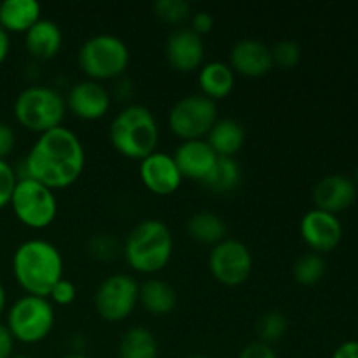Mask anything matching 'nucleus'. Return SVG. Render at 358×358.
Here are the masks:
<instances>
[{
	"label": "nucleus",
	"mask_w": 358,
	"mask_h": 358,
	"mask_svg": "<svg viewBox=\"0 0 358 358\" xmlns=\"http://www.w3.org/2000/svg\"><path fill=\"white\" fill-rule=\"evenodd\" d=\"M86 166V150L79 136L66 126L38 135L23 159V173L52 191L76 184Z\"/></svg>",
	"instance_id": "obj_1"
},
{
	"label": "nucleus",
	"mask_w": 358,
	"mask_h": 358,
	"mask_svg": "<svg viewBox=\"0 0 358 358\" xmlns=\"http://www.w3.org/2000/svg\"><path fill=\"white\" fill-rule=\"evenodd\" d=\"M10 268L24 292L49 297L52 287L63 278V255L51 241L31 238L17 245Z\"/></svg>",
	"instance_id": "obj_2"
},
{
	"label": "nucleus",
	"mask_w": 358,
	"mask_h": 358,
	"mask_svg": "<svg viewBox=\"0 0 358 358\" xmlns=\"http://www.w3.org/2000/svg\"><path fill=\"white\" fill-rule=\"evenodd\" d=\"M122 255L133 271L156 275L163 271L173 255V234L161 219H145L136 224L122 241Z\"/></svg>",
	"instance_id": "obj_3"
},
{
	"label": "nucleus",
	"mask_w": 358,
	"mask_h": 358,
	"mask_svg": "<svg viewBox=\"0 0 358 358\" xmlns=\"http://www.w3.org/2000/svg\"><path fill=\"white\" fill-rule=\"evenodd\" d=\"M108 140L121 156L142 161L152 154L159 140V124L149 107L129 103L112 117Z\"/></svg>",
	"instance_id": "obj_4"
},
{
	"label": "nucleus",
	"mask_w": 358,
	"mask_h": 358,
	"mask_svg": "<svg viewBox=\"0 0 358 358\" xmlns=\"http://www.w3.org/2000/svg\"><path fill=\"white\" fill-rule=\"evenodd\" d=\"M129 48L114 34H96L86 38L77 51V65L86 79L115 80L124 76L129 65Z\"/></svg>",
	"instance_id": "obj_5"
},
{
	"label": "nucleus",
	"mask_w": 358,
	"mask_h": 358,
	"mask_svg": "<svg viewBox=\"0 0 358 358\" xmlns=\"http://www.w3.org/2000/svg\"><path fill=\"white\" fill-rule=\"evenodd\" d=\"M66 115L65 96L56 87L30 84L14 100V117L23 128L42 133L63 126Z\"/></svg>",
	"instance_id": "obj_6"
},
{
	"label": "nucleus",
	"mask_w": 358,
	"mask_h": 358,
	"mask_svg": "<svg viewBox=\"0 0 358 358\" xmlns=\"http://www.w3.org/2000/svg\"><path fill=\"white\" fill-rule=\"evenodd\" d=\"M56 324L55 304L48 297L24 296L17 297L7 310L6 325L14 341L24 345H37L52 332Z\"/></svg>",
	"instance_id": "obj_7"
},
{
	"label": "nucleus",
	"mask_w": 358,
	"mask_h": 358,
	"mask_svg": "<svg viewBox=\"0 0 358 358\" xmlns=\"http://www.w3.org/2000/svg\"><path fill=\"white\" fill-rule=\"evenodd\" d=\"M9 205L16 219L30 229H45L58 215L55 191L30 177L17 178Z\"/></svg>",
	"instance_id": "obj_8"
},
{
	"label": "nucleus",
	"mask_w": 358,
	"mask_h": 358,
	"mask_svg": "<svg viewBox=\"0 0 358 358\" xmlns=\"http://www.w3.org/2000/svg\"><path fill=\"white\" fill-rule=\"evenodd\" d=\"M217 119V101L210 100L201 93L182 96L168 112V126L180 140L206 138Z\"/></svg>",
	"instance_id": "obj_9"
},
{
	"label": "nucleus",
	"mask_w": 358,
	"mask_h": 358,
	"mask_svg": "<svg viewBox=\"0 0 358 358\" xmlns=\"http://www.w3.org/2000/svg\"><path fill=\"white\" fill-rule=\"evenodd\" d=\"M140 283L128 273H114L98 283L93 296L94 310L105 322L126 320L138 304Z\"/></svg>",
	"instance_id": "obj_10"
},
{
	"label": "nucleus",
	"mask_w": 358,
	"mask_h": 358,
	"mask_svg": "<svg viewBox=\"0 0 358 358\" xmlns=\"http://www.w3.org/2000/svg\"><path fill=\"white\" fill-rule=\"evenodd\" d=\"M208 269L220 285H243L252 275L254 257L247 243L238 238H224L210 250Z\"/></svg>",
	"instance_id": "obj_11"
},
{
	"label": "nucleus",
	"mask_w": 358,
	"mask_h": 358,
	"mask_svg": "<svg viewBox=\"0 0 358 358\" xmlns=\"http://www.w3.org/2000/svg\"><path fill=\"white\" fill-rule=\"evenodd\" d=\"M66 110L83 121H98L110 110L112 93L103 83L91 79L77 80L65 96Z\"/></svg>",
	"instance_id": "obj_12"
},
{
	"label": "nucleus",
	"mask_w": 358,
	"mask_h": 358,
	"mask_svg": "<svg viewBox=\"0 0 358 358\" xmlns=\"http://www.w3.org/2000/svg\"><path fill=\"white\" fill-rule=\"evenodd\" d=\"M299 233L304 243L317 254L331 252L341 243L343 224L338 215L313 208L301 219Z\"/></svg>",
	"instance_id": "obj_13"
},
{
	"label": "nucleus",
	"mask_w": 358,
	"mask_h": 358,
	"mask_svg": "<svg viewBox=\"0 0 358 358\" xmlns=\"http://www.w3.org/2000/svg\"><path fill=\"white\" fill-rule=\"evenodd\" d=\"M138 177L147 191L157 196L173 194L184 180L173 156L163 150H154L140 161Z\"/></svg>",
	"instance_id": "obj_14"
},
{
	"label": "nucleus",
	"mask_w": 358,
	"mask_h": 358,
	"mask_svg": "<svg viewBox=\"0 0 358 358\" xmlns=\"http://www.w3.org/2000/svg\"><path fill=\"white\" fill-rule=\"evenodd\" d=\"M205 42L191 28H175L164 42V55L171 69L182 73L199 70L205 63Z\"/></svg>",
	"instance_id": "obj_15"
},
{
	"label": "nucleus",
	"mask_w": 358,
	"mask_h": 358,
	"mask_svg": "<svg viewBox=\"0 0 358 358\" xmlns=\"http://www.w3.org/2000/svg\"><path fill=\"white\" fill-rule=\"evenodd\" d=\"M227 63L234 70V73L252 77V79L266 76L275 66L271 48L259 38H241L234 42Z\"/></svg>",
	"instance_id": "obj_16"
},
{
	"label": "nucleus",
	"mask_w": 358,
	"mask_h": 358,
	"mask_svg": "<svg viewBox=\"0 0 358 358\" xmlns=\"http://www.w3.org/2000/svg\"><path fill=\"white\" fill-rule=\"evenodd\" d=\"M355 199L357 184L353 178L346 175H327L320 178L313 187L315 208L334 213V215L348 210L355 203Z\"/></svg>",
	"instance_id": "obj_17"
},
{
	"label": "nucleus",
	"mask_w": 358,
	"mask_h": 358,
	"mask_svg": "<svg viewBox=\"0 0 358 358\" xmlns=\"http://www.w3.org/2000/svg\"><path fill=\"white\" fill-rule=\"evenodd\" d=\"M173 159L180 170L182 177L203 182L217 161V154L205 138L182 140L173 150Z\"/></svg>",
	"instance_id": "obj_18"
},
{
	"label": "nucleus",
	"mask_w": 358,
	"mask_h": 358,
	"mask_svg": "<svg viewBox=\"0 0 358 358\" xmlns=\"http://www.w3.org/2000/svg\"><path fill=\"white\" fill-rule=\"evenodd\" d=\"M63 45V31L52 20L41 17L30 30L24 34V48L31 58L38 62L52 59Z\"/></svg>",
	"instance_id": "obj_19"
},
{
	"label": "nucleus",
	"mask_w": 358,
	"mask_h": 358,
	"mask_svg": "<svg viewBox=\"0 0 358 358\" xmlns=\"http://www.w3.org/2000/svg\"><path fill=\"white\" fill-rule=\"evenodd\" d=\"M198 84L201 94H205L210 100H224L233 93L236 86V73L231 69L229 63L212 59V62L203 63L198 72Z\"/></svg>",
	"instance_id": "obj_20"
},
{
	"label": "nucleus",
	"mask_w": 358,
	"mask_h": 358,
	"mask_svg": "<svg viewBox=\"0 0 358 358\" xmlns=\"http://www.w3.org/2000/svg\"><path fill=\"white\" fill-rule=\"evenodd\" d=\"M41 17L42 7L35 0H3L0 2V27L7 34H27Z\"/></svg>",
	"instance_id": "obj_21"
},
{
	"label": "nucleus",
	"mask_w": 358,
	"mask_h": 358,
	"mask_svg": "<svg viewBox=\"0 0 358 358\" xmlns=\"http://www.w3.org/2000/svg\"><path fill=\"white\" fill-rule=\"evenodd\" d=\"M206 142L213 152L220 157H234V154L245 145L247 131L243 124L233 117H219L206 135Z\"/></svg>",
	"instance_id": "obj_22"
},
{
	"label": "nucleus",
	"mask_w": 358,
	"mask_h": 358,
	"mask_svg": "<svg viewBox=\"0 0 358 358\" xmlns=\"http://www.w3.org/2000/svg\"><path fill=\"white\" fill-rule=\"evenodd\" d=\"M138 303L150 315L163 317V315H170L177 308L178 296L177 290L164 280L149 278L140 283Z\"/></svg>",
	"instance_id": "obj_23"
},
{
	"label": "nucleus",
	"mask_w": 358,
	"mask_h": 358,
	"mask_svg": "<svg viewBox=\"0 0 358 358\" xmlns=\"http://www.w3.org/2000/svg\"><path fill=\"white\" fill-rule=\"evenodd\" d=\"M185 231L192 241L210 245V247L227 238L226 220L208 210H199V212L192 213L185 222Z\"/></svg>",
	"instance_id": "obj_24"
},
{
	"label": "nucleus",
	"mask_w": 358,
	"mask_h": 358,
	"mask_svg": "<svg viewBox=\"0 0 358 358\" xmlns=\"http://www.w3.org/2000/svg\"><path fill=\"white\" fill-rule=\"evenodd\" d=\"M159 345L152 331L133 325L122 332L117 345V358H157Z\"/></svg>",
	"instance_id": "obj_25"
},
{
	"label": "nucleus",
	"mask_w": 358,
	"mask_h": 358,
	"mask_svg": "<svg viewBox=\"0 0 358 358\" xmlns=\"http://www.w3.org/2000/svg\"><path fill=\"white\" fill-rule=\"evenodd\" d=\"M241 168L234 157H217L215 164L201 182L206 189L213 192H231L240 185Z\"/></svg>",
	"instance_id": "obj_26"
},
{
	"label": "nucleus",
	"mask_w": 358,
	"mask_h": 358,
	"mask_svg": "<svg viewBox=\"0 0 358 358\" xmlns=\"http://www.w3.org/2000/svg\"><path fill=\"white\" fill-rule=\"evenodd\" d=\"M325 271H327V262H325L324 255L317 254V252H306V254L299 255L292 268L294 280L304 287H313L320 283L325 276Z\"/></svg>",
	"instance_id": "obj_27"
},
{
	"label": "nucleus",
	"mask_w": 358,
	"mask_h": 358,
	"mask_svg": "<svg viewBox=\"0 0 358 358\" xmlns=\"http://www.w3.org/2000/svg\"><path fill=\"white\" fill-rule=\"evenodd\" d=\"M287 329H289V322H287L285 315H282L280 311H268L257 322L259 341L271 346L273 343L280 341L285 336Z\"/></svg>",
	"instance_id": "obj_28"
},
{
	"label": "nucleus",
	"mask_w": 358,
	"mask_h": 358,
	"mask_svg": "<svg viewBox=\"0 0 358 358\" xmlns=\"http://www.w3.org/2000/svg\"><path fill=\"white\" fill-rule=\"evenodd\" d=\"M154 13L163 23L178 24L191 17L192 7L187 0H157L154 3Z\"/></svg>",
	"instance_id": "obj_29"
},
{
	"label": "nucleus",
	"mask_w": 358,
	"mask_h": 358,
	"mask_svg": "<svg viewBox=\"0 0 358 358\" xmlns=\"http://www.w3.org/2000/svg\"><path fill=\"white\" fill-rule=\"evenodd\" d=\"M87 252L91 257L98 259V261H112L122 252V243L117 240V236L108 233L94 234L87 241Z\"/></svg>",
	"instance_id": "obj_30"
},
{
	"label": "nucleus",
	"mask_w": 358,
	"mask_h": 358,
	"mask_svg": "<svg viewBox=\"0 0 358 358\" xmlns=\"http://www.w3.org/2000/svg\"><path fill=\"white\" fill-rule=\"evenodd\" d=\"M273 63L282 69H294L301 62V48L294 41H280L271 48Z\"/></svg>",
	"instance_id": "obj_31"
},
{
	"label": "nucleus",
	"mask_w": 358,
	"mask_h": 358,
	"mask_svg": "<svg viewBox=\"0 0 358 358\" xmlns=\"http://www.w3.org/2000/svg\"><path fill=\"white\" fill-rule=\"evenodd\" d=\"M17 171L7 163V159H0V208L7 206L10 203L14 187L17 184Z\"/></svg>",
	"instance_id": "obj_32"
},
{
	"label": "nucleus",
	"mask_w": 358,
	"mask_h": 358,
	"mask_svg": "<svg viewBox=\"0 0 358 358\" xmlns=\"http://www.w3.org/2000/svg\"><path fill=\"white\" fill-rule=\"evenodd\" d=\"M76 297H77L76 285L63 276V278L52 287L48 299L51 301L52 304H58V306H69V304H72L73 301H76Z\"/></svg>",
	"instance_id": "obj_33"
},
{
	"label": "nucleus",
	"mask_w": 358,
	"mask_h": 358,
	"mask_svg": "<svg viewBox=\"0 0 358 358\" xmlns=\"http://www.w3.org/2000/svg\"><path fill=\"white\" fill-rule=\"evenodd\" d=\"M238 358H278V355L273 350V346L266 345L262 341H254L241 350Z\"/></svg>",
	"instance_id": "obj_34"
},
{
	"label": "nucleus",
	"mask_w": 358,
	"mask_h": 358,
	"mask_svg": "<svg viewBox=\"0 0 358 358\" xmlns=\"http://www.w3.org/2000/svg\"><path fill=\"white\" fill-rule=\"evenodd\" d=\"M189 20H191V27L189 28H191L192 31H196L198 35H201V37L203 35L210 34L213 28V23H215L212 14L206 13V10H198V13H192Z\"/></svg>",
	"instance_id": "obj_35"
},
{
	"label": "nucleus",
	"mask_w": 358,
	"mask_h": 358,
	"mask_svg": "<svg viewBox=\"0 0 358 358\" xmlns=\"http://www.w3.org/2000/svg\"><path fill=\"white\" fill-rule=\"evenodd\" d=\"M16 147V133L7 122H0V159H6Z\"/></svg>",
	"instance_id": "obj_36"
},
{
	"label": "nucleus",
	"mask_w": 358,
	"mask_h": 358,
	"mask_svg": "<svg viewBox=\"0 0 358 358\" xmlns=\"http://www.w3.org/2000/svg\"><path fill=\"white\" fill-rule=\"evenodd\" d=\"M14 338L6 324H0V358H10L14 355Z\"/></svg>",
	"instance_id": "obj_37"
},
{
	"label": "nucleus",
	"mask_w": 358,
	"mask_h": 358,
	"mask_svg": "<svg viewBox=\"0 0 358 358\" xmlns=\"http://www.w3.org/2000/svg\"><path fill=\"white\" fill-rule=\"evenodd\" d=\"M332 358H358V341H345L332 353Z\"/></svg>",
	"instance_id": "obj_38"
},
{
	"label": "nucleus",
	"mask_w": 358,
	"mask_h": 358,
	"mask_svg": "<svg viewBox=\"0 0 358 358\" xmlns=\"http://www.w3.org/2000/svg\"><path fill=\"white\" fill-rule=\"evenodd\" d=\"M114 93L117 94L119 98H124V100H128L129 96L133 94V86L131 83H129L128 79H126L124 76L119 77V79L114 80Z\"/></svg>",
	"instance_id": "obj_39"
},
{
	"label": "nucleus",
	"mask_w": 358,
	"mask_h": 358,
	"mask_svg": "<svg viewBox=\"0 0 358 358\" xmlns=\"http://www.w3.org/2000/svg\"><path fill=\"white\" fill-rule=\"evenodd\" d=\"M10 51V37L2 27H0V63L6 62V58L9 56Z\"/></svg>",
	"instance_id": "obj_40"
},
{
	"label": "nucleus",
	"mask_w": 358,
	"mask_h": 358,
	"mask_svg": "<svg viewBox=\"0 0 358 358\" xmlns=\"http://www.w3.org/2000/svg\"><path fill=\"white\" fill-rule=\"evenodd\" d=\"M6 304H7V294H6V287L2 285V282H0V315L3 313V310H6Z\"/></svg>",
	"instance_id": "obj_41"
},
{
	"label": "nucleus",
	"mask_w": 358,
	"mask_h": 358,
	"mask_svg": "<svg viewBox=\"0 0 358 358\" xmlns=\"http://www.w3.org/2000/svg\"><path fill=\"white\" fill-rule=\"evenodd\" d=\"M62 358H90L87 355H84L83 352H70V353H66L65 357H62Z\"/></svg>",
	"instance_id": "obj_42"
},
{
	"label": "nucleus",
	"mask_w": 358,
	"mask_h": 358,
	"mask_svg": "<svg viewBox=\"0 0 358 358\" xmlns=\"http://www.w3.org/2000/svg\"><path fill=\"white\" fill-rule=\"evenodd\" d=\"M10 358H34V357H30V355H24V353H14L13 357Z\"/></svg>",
	"instance_id": "obj_43"
},
{
	"label": "nucleus",
	"mask_w": 358,
	"mask_h": 358,
	"mask_svg": "<svg viewBox=\"0 0 358 358\" xmlns=\"http://www.w3.org/2000/svg\"><path fill=\"white\" fill-rule=\"evenodd\" d=\"M187 358H208V357H205V355H191V357H187Z\"/></svg>",
	"instance_id": "obj_44"
},
{
	"label": "nucleus",
	"mask_w": 358,
	"mask_h": 358,
	"mask_svg": "<svg viewBox=\"0 0 358 358\" xmlns=\"http://www.w3.org/2000/svg\"><path fill=\"white\" fill-rule=\"evenodd\" d=\"M355 184L358 185V168H357V173H355Z\"/></svg>",
	"instance_id": "obj_45"
}]
</instances>
